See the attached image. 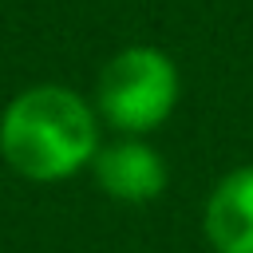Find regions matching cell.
Returning a JSON list of instances; mask_svg holds the SVG:
<instances>
[{
    "instance_id": "3957f363",
    "label": "cell",
    "mask_w": 253,
    "mask_h": 253,
    "mask_svg": "<svg viewBox=\"0 0 253 253\" xmlns=\"http://www.w3.org/2000/svg\"><path fill=\"white\" fill-rule=\"evenodd\" d=\"M206 233L217 253H253V166L233 170L210 194Z\"/></svg>"
},
{
    "instance_id": "6da1fadb",
    "label": "cell",
    "mask_w": 253,
    "mask_h": 253,
    "mask_svg": "<svg viewBox=\"0 0 253 253\" xmlns=\"http://www.w3.org/2000/svg\"><path fill=\"white\" fill-rule=\"evenodd\" d=\"M0 150L24 178H67L95 150V119L79 95L63 87H36L8 107L0 123Z\"/></svg>"
},
{
    "instance_id": "277c9868",
    "label": "cell",
    "mask_w": 253,
    "mask_h": 253,
    "mask_svg": "<svg viewBox=\"0 0 253 253\" xmlns=\"http://www.w3.org/2000/svg\"><path fill=\"white\" fill-rule=\"evenodd\" d=\"M95 178L123 202H150L166 186V166L142 142H115L95 158Z\"/></svg>"
},
{
    "instance_id": "7a4b0ae2",
    "label": "cell",
    "mask_w": 253,
    "mask_h": 253,
    "mask_svg": "<svg viewBox=\"0 0 253 253\" xmlns=\"http://www.w3.org/2000/svg\"><path fill=\"white\" fill-rule=\"evenodd\" d=\"M178 99L174 63L154 47H126L103 67L99 79V107L123 130H150L158 126Z\"/></svg>"
}]
</instances>
